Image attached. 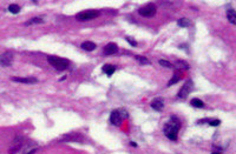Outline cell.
Returning a JSON list of instances; mask_svg holds the SVG:
<instances>
[{
  "mask_svg": "<svg viewBox=\"0 0 236 154\" xmlns=\"http://www.w3.org/2000/svg\"><path fill=\"white\" fill-rule=\"evenodd\" d=\"M158 63H159V65H161V66H163V67H169V68H171V67H172V64H171L170 61H168V60L161 59V60H158Z\"/></svg>",
  "mask_w": 236,
  "mask_h": 154,
  "instance_id": "obj_21",
  "label": "cell"
},
{
  "mask_svg": "<svg viewBox=\"0 0 236 154\" xmlns=\"http://www.w3.org/2000/svg\"><path fill=\"white\" fill-rule=\"evenodd\" d=\"M110 121L115 125V126H119L122 124V115L119 111H114L110 115Z\"/></svg>",
  "mask_w": 236,
  "mask_h": 154,
  "instance_id": "obj_8",
  "label": "cell"
},
{
  "mask_svg": "<svg viewBox=\"0 0 236 154\" xmlns=\"http://www.w3.org/2000/svg\"><path fill=\"white\" fill-rule=\"evenodd\" d=\"M44 21H43V19L41 18H38V17H35V18H32V19H30V20H27L26 22H25V25L26 26H28V25H33V24H43Z\"/></svg>",
  "mask_w": 236,
  "mask_h": 154,
  "instance_id": "obj_15",
  "label": "cell"
},
{
  "mask_svg": "<svg viewBox=\"0 0 236 154\" xmlns=\"http://www.w3.org/2000/svg\"><path fill=\"white\" fill-rule=\"evenodd\" d=\"M117 51H118V46L116 44H114V42L108 44V45L105 46V48H104V53H105L106 55L115 54V53H117Z\"/></svg>",
  "mask_w": 236,
  "mask_h": 154,
  "instance_id": "obj_9",
  "label": "cell"
},
{
  "mask_svg": "<svg viewBox=\"0 0 236 154\" xmlns=\"http://www.w3.org/2000/svg\"><path fill=\"white\" fill-rule=\"evenodd\" d=\"M213 154H222V153H220V152H214Z\"/></svg>",
  "mask_w": 236,
  "mask_h": 154,
  "instance_id": "obj_26",
  "label": "cell"
},
{
  "mask_svg": "<svg viewBox=\"0 0 236 154\" xmlns=\"http://www.w3.org/2000/svg\"><path fill=\"white\" fill-rule=\"evenodd\" d=\"M151 107H152L153 109H156V111H162L163 107H164V102H163L162 99L157 98V99H155V100L151 102Z\"/></svg>",
  "mask_w": 236,
  "mask_h": 154,
  "instance_id": "obj_11",
  "label": "cell"
},
{
  "mask_svg": "<svg viewBox=\"0 0 236 154\" xmlns=\"http://www.w3.org/2000/svg\"><path fill=\"white\" fill-rule=\"evenodd\" d=\"M47 60H49V63H50L54 68H57V70H59V71L66 70V68L69 67V65H70V63H69L67 59L59 58V57H53V55H52V57H49Z\"/></svg>",
  "mask_w": 236,
  "mask_h": 154,
  "instance_id": "obj_2",
  "label": "cell"
},
{
  "mask_svg": "<svg viewBox=\"0 0 236 154\" xmlns=\"http://www.w3.org/2000/svg\"><path fill=\"white\" fill-rule=\"evenodd\" d=\"M178 130H180V122L177 121L176 118H172L171 121L165 124V126H164V133L171 140H176L177 139Z\"/></svg>",
  "mask_w": 236,
  "mask_h": 154,
  "instance_id": "obj_1",
  "label": "cell"
},
{
  "mask_svg": "<svg viewBox=\"0 0 236 154\" xmlns=\"http://www.w3.org/2000/svg\"><path fill=\"white\" fill-rule=\"evenodd\" d=\"M8 11H9L11 13H13V14H18V13L20 12V7H19V5H17V4H12V5L8 6Z\"/></svg>",
  "mask_w": 236,
  "mask_h": 154,
  "instance_id": "obj_17",
  "label": "cell"
},
{
  "mask_svg": "<svg viewBox=\"0 0 236 154\" xmlns=\"http://www.w3.org/2000/svg\"><path fill=\"white\" fill-rule=\"evenodd\" d=\"M12 63H13V53L12 52L7 51V52H5L0 55V65L1 66L8 67V66L12 65Z\"/></svg>",
  "mask_w": 236,
  "mask_h": 154,
  "instance_id": "obj_5",
  "label": "cell"
},
{
  "mask_svg": "<svg viewBox=\"0 0 236 154\" xmlns=\"http://www.w3.org/2000/svg\"><path fill=\"white\" fill-rule=\"evenodd\" d=\"M130 145H131V146H133V147H137V144H136V142H131Z\"/></svg>",
  "mask_w": 236,
  "mask_h": 154,
  "instance_id": "obj_25",
  "label": "cell"
},
{
  "mask_svg": "<svg viewBox=\"0 0 236 154\" xmlns=\"http://www.w3.org/2000/svg\"><path fill=\"white\" fill-rule=\"evenodd\" d=\"M13 81L15 82H21V83H37L38 80L35 78H18V77H13L11 78Z\"/></svg>",
  "mask_w": 236,
  "mask_h": 154,
  "instance_id": "obj_10",
  "label": "cell"
},
{
  "mask_svg": "<svg viewBox=\"0 0 236 154\" xmlns=\"http://www.w3.org/2000/svg\"><path fill=\"white\" fill-rule=\"evenodd\" d=\"M115 72V66L112 65H104L103 66V73H105L108 77H111Z\"/></svg>",
  "mask_w": 236,
  "mask_h": 154,
  "instance_id": "obj_13",
  "label": "cell"
},
{
  "mask_svg": "<svg viewBox=\"0 0 236 154\" xmlns=\"http://www.w3.org/2000/svg\"><path fill=\"white\" fill-rule=\"evenodd\" d=\"M220 124H221V121L217 120V119H211V120H209V125L213 126V127H216V126H219Z\"/></svg>",
  "mask_w": 236,
  "mask_h": 154,
  "instance_id": "obj_23",
  "label": "cell"
},
{
  "mask_svg": "<svg viewBox=\"0 0 236 154\" xmlns=\"http://www.w3.org/2000/svg\"><path fill=\"white\" fill-rule=\"evenodd\" d=\"M22 146V137L21 135H17L14 138V140L12 141V145L9 146L8 153L9 154H15L17 152H19V150Z\"/></svg>",
  "mask_w": 236,
  "mask_h": 154,
  "instance_id": "obj_4",
  "label": "cell"
},
{
  "mask_svg": "<svg viewBox=\"0 0 236 154\" xmlns=\"http://www.w3.org/2000/svg\"><path fill=\"white\" fill-rule=\"evenodd\" d=\"M139 14H140L142 17H146V18L153 17V15L156 14V6L149 4V5H146V6H144V7H142V8L139 9Z\"/></svg>",
  "mask_w": 236,
  "mask_h": 154,
  "instance_id": "obj_6",
  "label": "cell"
},
{
  "mask_svg": "<svg viewBox=\"0 0 236 154\" xmlns=\"http://www.w3.org/2000/svg\"><path fill=\"white\" fill-rule=\"evenodd\" d=\"M177 24H178L180 27H188V26L190 25V20L187 19V18H182V19H180V20L177 21Z\"/></svg>",
  "mask_w": 236,
  "mask_h": 154,
  "instance_id": "obj_18",
  "label": "cell"
},
{
  "mask_svg": "<svg viewBox=\"0 0 236 154\" xmlns=\"http://www.w3.org/2000/svg\"><path fill=\"white\" fill-rule=\"evenodd\" d=\"M175 65H176V67H178L180 70H184V71H185V70H189V65H188L185 61H183V60H177Z\"/></svg>",
  "mask_w": 236,
  "mask_h": 154,
  "instance_id": "obj_16",
  "label": "cell"
},
{
  "mask_svg": "<svg viewBox=\"0 0 236 154\" xmlns=\"http://www.w3.org/2000/svg\"><path fill=\"white\" fill-rule=\"evenodd\" d=\"M125 39H126V40H127V41H129V44H130V45H132V46H137V42H136V41H135V39H132V38H130V37H126V38H125Z\"/></svg>",
  "mask_w": 236,
  "mask_h": 154,
  "instance_id": "obj_24",
  "label": "cell"
},
{
  "mask_svg": "<svg viewBox=\"0 0 236 154\" xmlns=\"http://www.w3.org/2000/svg\"><path fill=\"white\" fill-rule=\"evenodd\" d=\"M191 88H193V82H191V81H187V82L183 85V87L180 89V92H178L177 96H178V98H181V99H184V98H187V96H188V94L191 92Z\"/></svg>",
  "mask_w": 236,
  "mask_h": 154,
  "instance_id": "obj_7",
  "label": "cell"
},
{
  "mask_svg": "<svg viewBox=\"0 0 236 154\" xmlns=\"http://www.w3.org/2000/svg\"><path fill=\"white\" fill-rule=\"evenodd\" d=\"M191 105H193L194 107H197V108H202V107L204 106L203 101H202V100H200V99H197V98H195V99H193V100H191Z\"/></svg>",
  "mask_w": 236,
  "mask_h": 154,
  "instance_id": "obj_19",
  "label": "cell"
},
{
  "mask_svg": "<svg viewBox=\"0 0 236 154\" xmlns=\"http://www.w3.org/2000/svg\"><path fill=\"white\" fill-rule=\"evenodd\" d=\"M99 15V12L98 11H95V9H89V11H83L80 13L77 14V19L80 20V21H86V20H91V19H95Z\"/></svg>",
  "mask_w": 236,
  "mask_h": 154,
  "instance_id": "obj_3",
  "label": "cell"
},
{
  "mask_svg": "<svg viewBox=\"0 0 236 154\" xmlns=\"http://www.w3.org/2000/svg\"><path fill=\"white\" fill-rule=\"evenodd\" d=\"M136 60H137L138 64H140V65H149V64H150V61H149L145 57H142V55H136Z\"/></svg>",
  "mask_w": 236,
  "mask_h": 154,
  "instance_id": "obj_20",
  "label": "cell"
},
{
  "mask_svg": "<svg viewBox=\"0 0 236 154\" xmlns=\"http://www.w3.org/2000/svg\"><path fill=\"white\" fill-rule=\"evenodd\" d=\"M82 48L85 50V51L91 52V51H93V50L96 48V44L92 42V41H85V42L82 44Z\"/></svg>",
  "mask_w": 236,
  "mask_h": 154,
  "instance_id": "obj_12",
  "label": "cell"
},
{
  "mask_svg": "<svg viewBox=\"0 0 236 154\" xmlns=\"http://www.w3.org/2000/svg\"><path fill=\"white\" fill-rule=\"evenodd\" d=\"M227 19L229 20V22L230 24H236V13L234 9H229L228 12H227Z\"/></svg>",
  "mask_w": 236,
  "mask_h": 154,
  "instance_id": "obj_14",
  "label": "cell"
},
{
  "mask_svg": "<svg viewBox=\"0 0 236 154\" xmlns=\"http://www.w3.org/2000/svg\"><path fill=\"white\" fill-rule=\"evenodd\" d=\"M180 78H181V77H180V74H177V73H176V74L172 77V79H171V80L168 82V86H171V85H175L176 82H178V81H180Z\"/></svg>",
  "mask_w": 236,
  "mask_h": 154,
  "instance_id": "obj_22",
  "label": "cell"
}]
</instances>
